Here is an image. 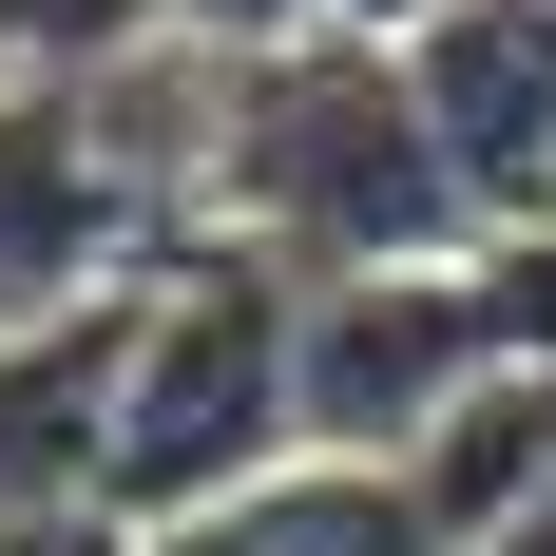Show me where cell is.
Wrapping results in <instances>:
<instances>
[{
	"mask_svg": "<svg viewBox=\"0 0 556 556\" xmlns=\"http://www.w3.org/2000/svg\"><path fill=\"white\" fill-rule=\"evenodd\" d=\"M135 556H442V538L403 500V460H288V480L173 518V538H135Z\"/></svg>",
	"mask_w": 556,
	"mask_h": 556,
	"instance_id": "7",
	"label": "cell"
},
{
	"mask_svg": "<svg viewBox=\"0 0 556 556\" xmlns=\"http://www.w3.org/2000/svg\"><path fill=\"white\" fill-rule=\"evenodd\" d=\"M307 460V403H288V269L192 230L173 269H135V327H115V422H97V518L115 538H173V518L250 500Z\"/></svg>",
	"mask_w": 556,
	"mask_h": 556,
	"instance_id": "2",
	"label": "cell"
},
{
	"mask_svg": "<svg viewBox=\"0 0 556 556\" xmlns=\"http://www.w3.org/2000/svg\"><path fill=\"white\" fill-rule=\"evenodd\" d=\"M480 556H556V480H538V500H518V518H500Z\"/></svg>",
	"mask_w": 556,
	"mask_h": 556,
	"instance_id": "9",
	"label": "cell"
},
{
	"mask_svg": "<svg viewBox=\"0 0 556 556\" xmlns=\"http://www.w3.org/2000/svg\"><path fill=\"white\" fill-rule=\"evenodd\" d=\"M500 365H518V345H500L480 250H460V269H327V288H288V403H307V460H422Z\"/></svg>",
	"mask_w": 556,
	"mask_h": 556,
	"instance_id": "3",
	"label": "cell"
},
{
	"mask_svg": "<svg viewBox=\"0 0 556 556\" xmlns=\"http://www.w3.org/2000/svg\"><path fill=\"white\" fill-rule=\"evenodd\" d=\"M384 58H403V97H422V135H442L480 250L538 230L556 212V0H422Z\"/></svg>",
	"mask_w": 556,
	"mask_h": 556,
	"instance_id": "4",
	"label": "cell"
},
{
	"mask_svg": "<svg viewBox=\"0 0 556 556\" xmlns=\"http://www.w3.org/2000/svg\"><path fill=\"white\" fill-rule=\"evenodd\" d=\"M0 556H135L115 518H39V538H0Z\"/></svg>",
	"mask_w": 556,
	"mask_h": 556,
	"instance_id": "8",
	"label": "cell"
},
{
	"mask_svg": "<svg viewBox=\"0 0 556 556\" xmlns=\"http://www.w3.org/2000/svg\"><path fill=\"white\" fill-rule=\"evenodd\" d=\"M212 230L269 250L288 288H327V269H460V250H480V212H460V173H442V135H422V97H403L384 39L230 58Z\"/></svg>",
	"mask_w": 556,
	"mask_h": 556,
	"instance_id": "1",
	"label": "cell"
},
{
	"mask_svg": "<svg viewBox=\"0 0 556 556\" xmlns=\"http://www.w3.org/2000/svg\"><path fill=\"white\" fill-rule=\"evenodd\" d=\"M115 327H135V269H115L97 307H58V327H20V345H0V538H39V518H97Z\"/></svg>",
	"mask_w": 556,
	"mask_h": 556,
	"instance_id": "6",
	"label": "cell"
},
{
	"mask_svg": "<svg viewBox=\"0 0 556 556\" xmlns=\"http://www.w3.org/2000/svg\"><path fill=\"white\" fill-rule=\"evenodd\" d=\"M115 230H135V192H115V154L77 135V97H0V345L58 327V307H97Z\"/></svg>",
	"mask_w": 556,
	"mask_h": 556,
	"instance_id": "5",
	"label": "cell"
}]
</instances>
